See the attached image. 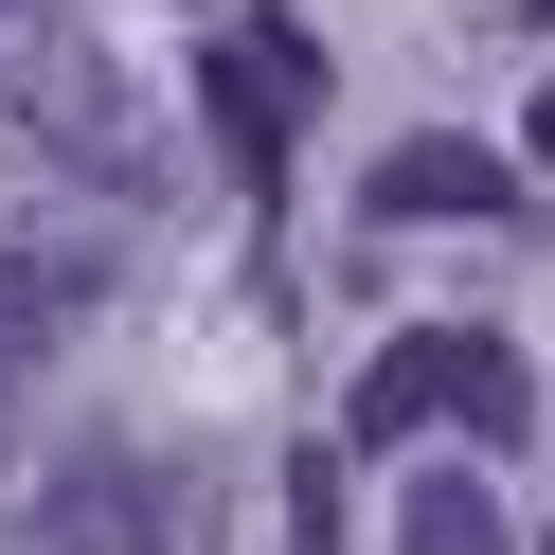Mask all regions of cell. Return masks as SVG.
<instances>
[{
  "label": "cell",
  "mask_w": 555,
  "mask_h": 555,
  "mask_svg": "<svg viewBox=\"0 0 555 555\" xmlns=\"http://www.w3.org/2000/svg\"><path fill=\"white\" fill-rule=\"evenodd\" d=\"M0 126L18 144H54L73 180H126L144 162V108H126V73H108V37H73V18H0Z\"/></svg>",
  "instance_id": "cell-1"
},
{
  "label": "cell",
  "mask_w": 555,
  "mask_h": 555,
  "mask_svg": "<svg viewBox=\"0 0 555 555\" xmlns=\"http://www.w3.org/2000/svg\"><path fill=\"white\" fill-rule=\"evenodd\" d=\"M180 538H197V502H180L162 448H73L18 502V555H180Z\"/></svg>",
  "instance_id": "cell-2"
},
{
  "label": "cell",
  "mask_w": 555,
  "mask_h": 555,
  "mask_svg": "<svg viewBox=\"0 0 555 555\" xmlns=\"http://www.w3.org/2000/svg\"><path fill=\"white\" fill-rule=\"evenodd\" d=\"M305 108H323V54L305 37H197V126H216L233 180H287Z\"/></svg>",
  "instance_id": "cell-3"
},
{
  "label": "cell",
  "mask_w": 555,
  "mask_h": 555,
  "mask_svg": "<svg viewBox=\"0 0 555 555\" xmlns=\"http://www.w3.org/2000/svg\"><path fill=\"white\" fill-rule=\"evenodd\" d=\"M502 197H519V180L466 144V126H412V144L376 162V216H395V233H430V216H502Z\"/></svg>",
  "instance_id": "cell-4"
},
{
  "label": "cell",
  "mask_w": 555,
  "mask_h": 555,
  "mask_svg": "<svg viewBox=\"0 0 555 555\" xmlns=\"http://www.w3.org/2000/svg\"><path fill=\"white\" fill-rule=\"evenodd\" d=\"M90 287H108V233H73V216H54V233H0V323L37 340V359H54V323H73Z\"/></svg>",
  "instance_id": "cell-5"
},
{
  "label": "cell",
  "mask_w": 555,
  "mask_h": 555,
  "mask_svg": "<svg viewBox=\"0 0 555 555\" xmlns=\"http://www.w3.org/2000/svg\"><path fill=\"white\" fill-rule=\"evenodd\" d=\"M448 359H466V323H412V340H376V376H359V430L395 448V430H430L448 412Z\"/></svg>",
  "instance_id": "cell-6"
},
{
  "label": "cell",
  "mask_w": 555,
  "mask_h": 555,
  "mask_svg": "<svg viewBox=\"0 0 555 555\" xmlns=\"http://www.w3.org/2000/svg\"><path fill=\"white\" fill-rule=\"evenodd\" d=\"M395 555H519V538H502V502H483V466H412Z\"/></svg>",
  "instance_id": "cell-7"
},
{
  "label": "cell",
  "mask_w": 555,
  "mask_h": 555,
  "mask_svg": "<svg viewBox=\"0 0 555 555\" xmlns=\"http://www.w3.org/2000/svg\"><path fill=\"white\" fill-rule=\"evenodd\" d=\"M448 412H466V430H519V359L483 323H466V359H448Z\"/></svg>",
  "instance_id": "cell-8"
},
{
  "label": "cell",
  "mask_w": 555,
  "mask_h": 555,
  "mask_svg": "<svg viewBox=\"0 0 555 555\" xmlns=\"http://www.w3.org/2000/svg\"><path fill=\"white\" fill-rule=\"evenodd\" d=\"M18 376H37V340H18V323H0V448H18Z\"/></svg>",
  "instance_id": "cell-9"
},
{
  "label": "cell",
  "mask_w": 555,
  "mask_h": 555,
  "mask_svg": "<svg viewBox=\"0 0 555 555\" xmlns=\"http://www.w3.org/2000/svg\"><path fill=\"white\" fill-rule=\"evenodd\" d=\"M538 162H555V90H538Z\"/></svg>",
  "instance_id": "cell-10"
},
{
  "label": "cell",
  "mask_w": 555,
  "mask_h": 555,
  "mask_svg": "<svg viewBox=\"0 0 555 555\" xmlns=\"http://www.w3.org/2000/svg\"><path fill=\"white\" fill-rule=\"evenodd\" d=\"M0 18H18V0H0Z\"/></svg>",
  "instance_id": "cell-11"
}]
</instances>
